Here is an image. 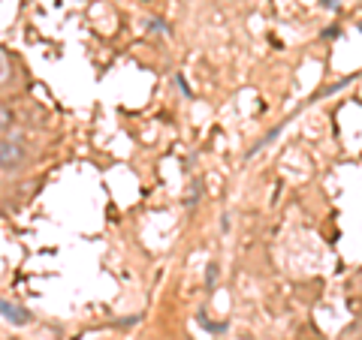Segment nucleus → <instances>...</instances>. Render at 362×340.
<instances>
[{
    "label": "nucleus",
    "mask_w": 362,
    "mask_h": 340,
    "mask_svg": "<svg viewBox=\"0 0 362 340\" xmlns=\"http://www.w3.org/2000/svg\"><path fill=\"white\" fill-rule=\"evenodd\" d=\"M28 160V148L16 139H0V169L4 172H18Z\"/></svg>",
    "instance_id": "nucleus-1"
},
{
    "label": "nucleus",
    "mask_w": 362,
    "mask_h": 340,
    "mask_svg": "<svg viewBox=\"0 0 362 340\" xmlns=\"http://www.w3.org/2000/svg\"><path fill=\"white\" fill-rule=\"evenodd\" d=\"M148 30H151V33H166V28H163V21H154V18L148 21Z\"/></svg>",
    "instance_id": "nucleus-4"
},
{
    "label": "nucleus",
    "mask_w": 362,
    "mask_h": 340,
    "mask_svg": "<svg viewBox=\"0 0 362 340\" xmlns=\"http://www.w3.org/2000/svg\"><path fill=\"white\" fill-rule=\"evenodd\" d=\"M0 320L9 322V325L25 328V325H30V313H28L25 308H21V304H13V301L0 298Z\"/></svg>",
    "instance_id": "nucleus-2"
},
{
    "label": "nucleus",
    "mask_w": 362,
    "mask_h": 340,
    "mask_svg": "<svg viewBox=\"0 0 362 340\" xmlns=\"http://www.w3.org/2000/svg\"><path fill=\"white\" fill-rule=\"evenodd\" d=\"M9 75H13V63H9V54L0 49V85H6Z\"/></svg>",
    "instance_id": "nucleus-3"
}]
</instances>
